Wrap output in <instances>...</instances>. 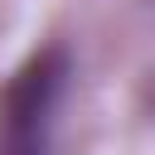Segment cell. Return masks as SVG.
<instances>
[{
	"mask_svg": "<svg viewBox=\"0 0 155 155\" xmlns=\"http://www.w3.org/2000/svg\"><path fill=\"white\" fill-rule=\"evenodd\" d=\"M68 48H39L0 92V155H44L58 97L68 87Z\"/></svg>",
	"mask_w": 155,
	"mask_h": 155,
	"instance_id": "6da1fadb",
	"label": "cell"
}]
</instances>
